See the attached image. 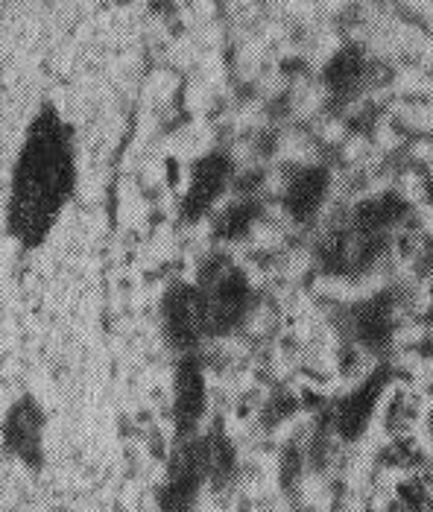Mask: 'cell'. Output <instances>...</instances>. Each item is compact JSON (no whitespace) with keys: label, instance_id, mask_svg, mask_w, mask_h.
Listing matches in <instances>:
<instances>
[{"label":"cell","instance_id":"obj_2","mask_svg":"<svg viewBox=\"0 0 433 512\" xmlns=\"http://www.w3.org/2000/svg\"><path fill=\"white\" fill-rule=\"evenodd\" d=\"M194 290L199 299L205 340L229 337L243 325L252 305V287L246 273L229 258H211L208 264H202L194 278Z\"/></svg>","mask_w":433,"mask_h":512},{"label":"cell","instance_id":"obj_7","mask_svg":"<svg viewBox=\"0 0 433 512\" xmlns=\"http://www.w3.org/2000/svg\"><path fill=\"white\" fill-rule=\"evenodd\" d=\"M205 407V375L199 355L176 360V381H173V416L179 439H188L197 431L199 416Z\"/></svg>","mask_w":433,"mask_h":512},{"label":"cell","instance_id":"obj_5","mask_svg":"<svg viewBox=\"0 0 433 512\" xmlns=\"http://www.w3.org/2000/svg\"><path fill=\"white\" fill-rule=\"evenodd\" d=\"M44 431H47L44 407L36 395L24 393L9 404L3 416V425H0L3 451L12 454L27 469L39 472L44 466Z\"/></svg>","mask_w":433,"mask_h":512},{"label":"cell","instance_id":"obj_3","mask_svg":"<svg viewBox=\"0 0 433 512\" xmlns=\"http://www.w3.org/2000/svg\"><path fill=\"white\" fill-rule=\"evenodd\" d=\"M401 220V205L390 197L369 199L355 208L352 223L334 237L331 249V267L334 270H363L369 267L387 246V237Z\"/></svg>","mask_w":433,"mask_h":512},{"label":"cell","instance_id":"obj_8","mask_svg":"<svg viewBox=\"0 0 433 512\" xmlns=\"http://www.w3.org/2000/svg\"><path fill=\"white\" fill-rule=\"evenodd\" d=\"M325 185H328V176L322 170H305L302 176L293 179L290 191H287V208L296 220H308L314 217L319 202L325 197Z\"/></svg>","mask_w":433,"mask_h":512},{"label":"cell","instance_id":"obj_6","mask_svg":"<svg viewBox=\"0 0 433 512\" xmlns=\"http://www.w3.org/2000/svg\"><path fill=\"white\" fill-rule=\"evenodd\" d=\"M229 179H232V161L223 153H208L199 158L191 170V182L182 199V220L185 223L202 220L211 211V205L229 188Z\"/></svg>","mask_w":433,"mask_h":512},{"label":"cell","instance_id":"obj_4","mask_svg":"<svg viewBox=\"0 0 433 512\" xmlns=\"http://www.w3.org/2000/svg\"><path fill=\"white\" fill-rule=\"evenodd\" d=\"M158 325H161L164 346L173 355H199V349L205 343V328H202L194 281H173L164 290L161 308H158Z\"/></svg>","mask_w":433,"mask_h":512},{"label":"cell","instance_id":"obj_1","mask_svg":"<svg viewBox=\"0 0 433 512\" xmlns=\"http://www.w3.org/2000/svg\"><path fill=\"white\" fill-rule=\"evenodd\" d=\"M77 129L53 100L30 118L12 158L3 226L21 252L41 249L77 197Z\"/></svg>","mask_w":433,"mask_h":512}]
</instances>
